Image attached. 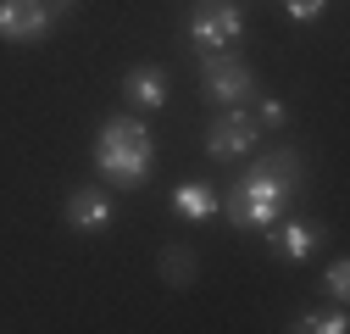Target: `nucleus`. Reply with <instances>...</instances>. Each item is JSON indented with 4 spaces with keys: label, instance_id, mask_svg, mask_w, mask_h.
<instances>
[{
    "label": "nucleus",
    "instance_id": "1",
    "mask_svg": "<svg viewBox=\"0 0 350 334\" xmlns=\"http://www.w3.org/2000/svg\"><path fill=\"white\" fill-rule=\"evenodd\" d=\"M300 179H306V162L278 145L273 156H261L256 167H245V173L228 184V223L234 229H273L289 201L300 195Z\"/></svg>",
    "mask_w": 350,
    "mask_h": 334
},
{
    "label": "nucleus",
    "instance_id": "2",
    "mask_svg": "<svg viewBox=\"0 0 350 334\" xmlns=\"http://www.w3.org/2000/svg\"><path fill=\"white\" fill-rule=\"evenodd\" d=\"M95 167L117 190H134L150 179V129L139 117H106L95 140Z\"/></svg>",
    "mask_w": 350,
    "mask_h": 334
},
{
    "label": "nucleus",
    "instance_id": "3",
    "mask_svg": "<svg viewBox=\"0 0 350 334\" xmlns=\"http://www.w3.org/2000/svg\"><path fill=\"white\" fill-rule=\"evenodd\" d=\"M245 39V17L239 6H228V0H200L195 17H189V45L195 51H234Z\"/></svg>",
    "mask_w": 350,
    "mask_h": 334
},
{
    "label": "nucleus",
    "instance_id": "4",
    "mask_svg": "<svg viewBox=\"0 0 350 334\" xmlns=\"http://www.w3.org/2000/svg\"><path fill=\"white\" fill-rule=\"evenodd\" d=\"M256 140H261V123H256L250 112L228 106V112H217L211 129H206V156H211V162H234V156H250Z\"/></svg>",
    "mask_w": 350,
    "mask_h": 334
},
{
    "label": "nucleus",
    "instance_id": "5",
    "mask_svg": "<svg viewBox=\"0 0 350 334\" xmlns=\"http://www.w3.org/2000/svg\"><path fill=\"white\" fill-rule=\"evenodd\" d=\"M200 84H206V95H211V101L234 106V101L250 95V67L234 62L228 51H200Z\"/></svg>",
    "mask_w": 350,
    "mask_h": 334
},
{
    "label": "nucleus",
    "instance_id": "6",
    "mask_svg": "<svg viewBox=\"0 0 350 334\" xmlns=\"http://www.w3.org/2000/svg\"><path fill=\"white\" fill-rule=\"evenodd\" d=\"M56 12L45 0H0V39H17V45H39L51 34Z\"/></svg>",
    "mask_w": 350,
    "mask_h": 334
},
{
    "label": "nucleus",
    "instance_id": "7",
    "mask_svg": "<svg viewBox=\"0 0 350 334\" xmlns=\"http://www.w3.org/2000/svg\"><path fill=\"white\" fill-rule=\"evenodd\" d=\"M111 195L106 190H72L67 195V223L78 229V234H106L111 229Z\"/></svg>",
    "mask_w": 350,
    "mask_h": 334
},
{
    "label": "nucleus",
    "instance_id": "8",
    "mask_svg": "<svg viewBox=\"0 0 350 334\" xmlns=\"http://www.w3.org/2000/svg\"><path fill=\"white\" fill-rule=\"evenodd\" d=\"M273 245H278L284 262H306V257L323 245V229H317V223H289V218H278V223H273Z\"/></svg>",
    "mask_w": 350,
    "mask_h": 334
},
{
    "label": "nucleus",
    "instance_id": "9",
    "mask_svg": "<svg viewBox=\"0 0 350 334\" xmlns=\"http://www.w3.org/2000/svg\"><path fill=\"white\" fill-rule=\"evenodd\" d=\"M122 95L134 101L139 112H156V106H167V73L161 67H134L122 78Z\"/></svg>",
    "mask_w": 350,
    "mask_h": 334
},
{
    "label": "nucleus",
    "instance_id": "10",
    "mask_svg": "<svg viewBox=\"0 0 350 334\" xmlns=\"http://www.w3.org/2000/svg\"><path fill=\"white\" fill-rule=\"evenodd\" d=\"M172 212L189 218V223L217 218V190H211V184H178V190H172Z\"/></svg>",
    "mask_w": 350,
    "mask_h": 334
},
{
    "label": "nucleus",
    "instance_id": "11",
    "mask_svg": "<svg viewBox=\"0 0 350 334\" xmlns=\"http://www.w3.org/2000/svg\"><path fill=\"white\" fill-rule=\"evenodd\" d=\"M161 279H167L172 290H184V284L195 279V257H189L184 245H167V250H161Z\"/></svg>",
    "mask_w": 350,
    "mask_h": 334
},
{
    "label": "nucleus",
    "instance_id": "12",
    "mask_svg": "<svg viewBox=\"0 0 350 334\" xmlns=\"http://www.w3.org/2000/svg\"><path fill=\"white\" fill-rule=\"evenodd\" d=\"M295 329H300V334H345V329H350V318H345V307H328V312H300V318H295Z\"/></svg>",
    "mask_w": 350,
    "mask_h": 334
},
{
    "label": "nucleus",
    "instance_id": "13",
    "mask_svg": "<svg viewBox=\"0 0 350 334\" xmlns=\"http://www.w3.org/2000/svg\"><path fill=\"white\" fill-rule=\"evenodd\" d=\"M323 290H328V296H334L339 307L350 301V262H345V257H339V262H328V273H323Z\"/></svg>",
    "mask_w": 350,
    "mask_h": 334
},
{
    "label": "nucleus",
    "instance_id": "14",
    "mask_svg": "<svg viewBox=\"0 0 350 334\" xmlns=\"http://www.w3.org/2000/svg\"><path fill=\"white\" fill-rule=\"evenodd\" d=\"M328 12V0H284V17L289 23H317Z\"/></svg>",
    "mask_w": 350,
    "mask_h": 334
},
{
    "label": "nucleus",
    "instance_id": "15",
    "mask_svg": "<svg viewBox=\"0 0 350 334\" xmlns=\"http://www.w3.org/2000/svg\"><path fill=\"white\" fill-rule=\"evenodd\" d=\"M261 123H267V129H284V123H289L284 101H261Z\"/></svg>",
    "mask_w": 350,
    "mask_h": 334
},
{
    "label": "nucleus",
    "instance_id": "16",
    "mask_svg": "<svg viewBox=\"0 0 350 334\" xmlns=\"http://www.w3.org/2000/svg\"><path fill=\"white\" fill-rule=\"evenodd\" d=\"M45 6H51V12H56V17H62V12H67V6H78V0H45Z\"/></svg>",
    "mask_w": 350,
    "mask_h": 334
}]
</instances>
